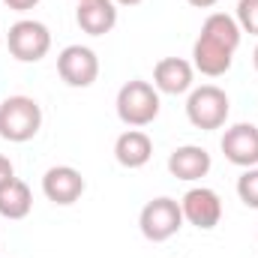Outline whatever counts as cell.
<instances>
[{
    "mask_svg": "<svg viewBox=\"0 0 258 258\" xmlns=\"http://www.w3.org/2000/svg\"><path fill=\"white\" fill-rule=\"evenodd\" d=\"M243 30L234 21V15L225 12H210L201 24V33L192 45V66L195 72L207 75V78H219L225 75L234 63V51L240 48Z\"/></svg>",
    "mask_w": 258,
    "mask_h": 258,
    "instance_id": "1",
    "label": "cell"
},
{
    "mask_svg": "<svg viewBox=\"0 0 258 258\" xmlns=\"http://www.w3.org/2000/svg\"><path fill=\"white\" fill-rule=\"evenodd\" d=\"M42 129V108L33 96L15 93L0 102V138L9 144H24Z\"/></svg>",
    "mask_w": 258,
    "mask_h": 258,
    "instance_id": "2",
    "label": "cell"
},
{
    "mask_svg": "<svg viewBox=\"0 0 258 258\" xmlns=\"http://www.w3.org/2000/svg\"><path fill=\"white\" fill-rule=\"evenodd\" d=\"M117 117L126 123L129 129H144L159 117V90L150 81L132 78L117 90Z\"/></svg>",
    "mask_w": 258,
    "mask_h": 258,
    "instance_id": "3",
    "label": "cell"
},
{
    "mask_svg": "<svg viewBox=\"0 0 258 258\" xmlns=\"http://www.w3.org/2000/svg\"><path fill=\"white\" fill-rule=\"evenodd\" d=\"M228 111H231V99L222 87L216 84H201L189 90V99H186V117L195 129H222L228 120Z\"/></svg>",
    "mask_w": 258,
    "mask_h": 258,
    "instance_id": "4",
    "label": "cell"
},
{
    "mask_svg": "<svg viewBox=\"0 0 258 258\" xmlns=\"http://www.w3.org/2000/svg\"><path fill=\"white\" fill-rule=\"evenodd\" d=\"M138 228L150 243H165L171 240L180 228H183V210L177 198L159 195L153 201H147L138 213Z\"/></svg>",
    "mask_w": 258,
    "mask_h": 258,
    "instance_id": "5",
    "label": "cell"
},
{
    "mask_svg": "<svg viewBox=\"0 0 258 258\" xmlns=\"http://www.w3.org/2000/svg\"><path fill=\"white\" fill-rule=\"evenodd\" d=\"M6 48L18 63H39L51 51V30L36 18H21L9 27Z\"/></svg>",
    "mask_w": 258,
    "mask_h": 258,
    "instance_id": "6",
    "label": "cell"
},
{
    "mask_svg": "<svg viewBox=\"0 0 258 258\" xmlns=\"http://www.w3.org/2000/svg\"><path fill=\"white\" fill-rule=\"evenodd\" d=\"M180 210H183V222L195 225L198 231H210L222 222V198L210 186H192L180 198Z\"/></svg>",
    "mask_w": 258,
    "mask_h": 258,
    "instance_id": "7",
    "label": "cell"
},
{
    "mask_svg": "<svg viewBox=\"0 0 258 258\" xmlns=\"http://www.w3.org/2000/svg\"><path fill=\"white\" fill-rule=\"evenodd\" d=\"M57 75L69 87H90L99 78V57L87 45H66L57 54Z\"/></svg>",
    "mask_w": 258,
    "mask_h": 258,
    "instance_id": "8",
    "label": "cell"
},
{
    "mask_svg": "<svg viewBox=\"0 0 258 258\" xmlns=\"http://www.w3.org/2000/svg\"><path fill=\"white\" fill-rule=\"evenodd\" d=\"M225 159L237 168H255L258 165V126L255 123H234L225 129L219 141Z\"/></svg>",
    "mask_w": 258,
    "mask_h": 258,
    "instance_id": "9",
    "label": "cell"
},
{
    "mask_svg": "<svg viewBox=\"0 0 258 258\" xmlns=\"http://www.w3.org/2000/svg\"><path fill=\"white\" fill-rule=\"evenodd\" d=\"M84 189H87V183H84L81 171L72 168V165H54V168H48L42 174V195L51 204L69 207L84 195Z\"/></svg>",
    "mask_w": 258,
    "mask_h": 258,
    "instance_id": "10",
    "label": "cell"
},
{
    "mask_svg": "<svg viewBox=\"0 0 258 258\" xmlns=\"http://www.w3.org/2000/svg\"><path fill=\"white\" fill-rule=\"evenodd\" d=\"M195 84V66L183 57H162L153 66V87L168 96L189 93Z\"/></svg>",
    "mask_w": 258,
    "mask_h": 258,
    "instance_id": "11",
    "label": "cell"
},
{
    "mask_svg": "<svg viewBox=\"0 0 258 258\" xmlns=\"http://www.w3.org/2000/svg\"><path fill=\"white\" fill-rule=\"evenodd\" d=\"M210 168H213V159H210V153H207L204 147H198V144H183V147L171 150V156H168V171H171V177L186 180V183H195V180L207 177Z\"/></svg>",
    "mask_w": 258,
    "mask_h": 258,
    "instance_id": "12",
    "label": "cell"
},
{
    "mask_svg": "<svg viewBox=\"0 0 258 258\" xmlns=\"http://www.w3.org/2000/svg\"><path fill=\"white\" fill-rule=\"evenodd\" d=\"M75 24L87 36H105L117 24V3L114 0H81L75 9Z\"/></svg>",
    "mask_w": 258,
    "mask_h": 258,
    "instance_id": "13",
    "label": "cell"
},
{
    "mask_svg": "<svg viewBox=\"0 0 258 258\" xmlns=\"http://www.w3.org/2000/svg\"><path fill=\"white\" fill-rule=\"evenodd\" d=\"M153 156V141L144 129H126L117 135L114 141V159L123 165V168H144Z\"/></svg>",
    "mask_w": 258,
    "mask_h": 258,
    "instance_id": "14",
    "label": "cell"
},
{
    "mask_svg": "<svg viewBox=\"0 0 258 258\" xmlns=\"http://www.w3.org/2000/svg\"><path fill=\"white\" fill-rule=\"evenodd\" d=\"M30 210H33V192L21 177H12L9 183L0 186V216L3 219L18 222V219L30 216Z\"/></svg>",
    "mask_w": 258,
    "mask_h": 258,
    "instance_id": "15",
    "label": "cell"
},
{
    "mask_svg": "<svg viewBox=\"0 0 258 258\" xmlns=\"http://www.w3.org/2000/svg\"><path fill=\"white\" fill-rule=\"evenodd\" d=\"M237 195L246 207L258 210V165L255 168H243V174L237 177Z\"/></svg>",
    "mask_w": 258,
    "mask_h": 258,
    "instance_id": "16",
    "label": "cell"
},
{
    "mask_svg": "<svg viewBox=\"0 0 258 258\" xmlns=\"http://www.w3.org/2000/svg\"><path fill=\"white\" fill-rule=\"evenodd\" d=\"M234 21L240 24V30H243V33L258 36V0H237Z\"/></svg>",
    "mask_w": 258,
    "mask_h": 258,
    "instance_id": "17",
    "label": "cell"
},
{
    "mask_svg": "<svg viewBox=\"0 0 258 258\" xmlns=\"http://www.w3.org/2000/svg\"><path fill=\"white\" fill-rule=\"evenodd\" d=\"M12 177H15V165L9 162V156H3V153H0V186H3V183H9Z\"/></svg>",
    "mask_w": 258,
    "mask_h": 258,
    "instance_id": "18",
    "label": "cell"
},
{
    "mask_svg": "<svg viewBox=\"0 0 258 258\" xmlns=\"http://www.w3.org/2000/svg\"><path fill=\"white\" fill-rule=\"evenodd\" d=\"M6 6L15 9V12H27V9H33V6H39V0H6Z\"/></svg>",
    "mask_w": 258,
    "mask_h": 258,
    "instance_id": "19",
    "label": "cell"
},
{
    "mask_svg": "<svg viewBox=\"0 0 258 258\" xmlns=\"http://www.w3.org/2000/svg\"><path fill=\"white\" fill-rule=\"evenodd\" d=\"M186 3H189V6H195V9H213L219 0H186Z\"/></svg>",
    "mask_w": 258,
    "mask_h": 258,
    "instance_id": "20",
    "label": "cell"
},
{
    "mask_svg": "<svg viewBox=\"0 0 258 258\" xmlns=\"http://www.w3.org/2000/svg\"><path fill=\"white\" fill-rule=\"evenodd\" d=\"M117 6H138V3H144V0H114Z\"/></svg>",
    "mask_w": 258,
    "mask_h": 258,
    "instance_id": "21",
    "label": "cell"
},
{
    "mask_svg": "<svg viewBox=\"0 0 258 258\" xmlns=\"http://www.w3.org/2000/svg\"><path fill=\"white\" fill-rule=\"evenodd\" d=\"M252 63H255V72H258V45H255V51H252Z\"/></svg>",
    "mask_w": 258,
    "mask_h": 258,
    "instance_id": "22",
    "label": "cell"
},
{
    "mask_svg": "<svg viewBox=\"0 0 258 258\" xmlns=\"http://www.w3.org/2000/svg\"><path fill=\"white\" fill-rule=\"evenodd\" d=\"M0 48H3V36H0Z\"/></svg>",
    "mask_w": 258,
    "mask_h": 258,
    "instance_id": "23",
    "label": "cell"
},
{
    "mask_svg": "<svg viewBox=\"0 0 258 258\" xmlns=\"http://www.w3.org/2000/svg\"><path fill=\"white\" fill-rule=\"evenodd\" d=\"M75 3H81V0H75Z\"/></svg>",
    "mask_w": 258,
    "mask_h": 258,
    "instance_id": "24",
    "label": "cell"
}]
</instances>
